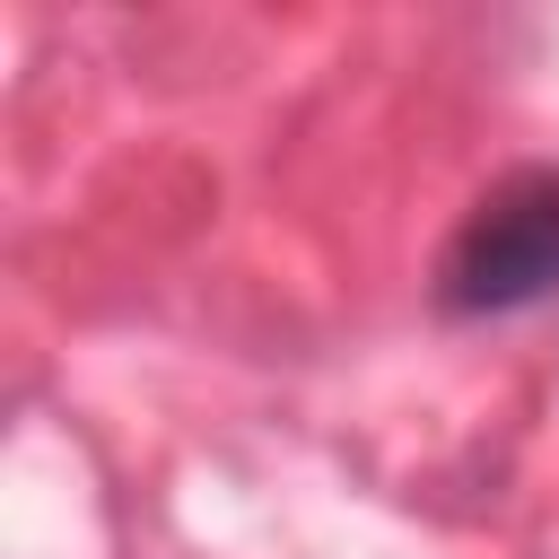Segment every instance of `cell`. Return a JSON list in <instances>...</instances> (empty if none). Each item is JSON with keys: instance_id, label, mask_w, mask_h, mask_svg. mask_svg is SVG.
I'll return each instance as SVG.
<instances>
[{"instance_id": "cell-1", "label": "cell", "mask_w": 559, "mask_h": 559, "mask_svg": "<svg viewBox=\"0 0 559 559\" xmlns=\"http://www.w3.org/2000/svg\"><path fill=\"white\" fill-rule=\"evenodd\" d=\"M559 297V166L498 175L437 253V314L498 323Z\"/></svg>"}]
</instances>
